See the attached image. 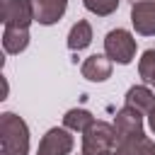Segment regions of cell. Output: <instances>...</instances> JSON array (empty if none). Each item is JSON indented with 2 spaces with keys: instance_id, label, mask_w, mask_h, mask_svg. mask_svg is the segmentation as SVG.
Wrapping results in <instances>:
<instances>
[{
  "instance_id": "obj_1",
  "label": "cell",
  "mask_w": 155,
  "mask_h": 155,
  "mask_svg": "<svg viewBox=\"0 0 155 155\" xmlns=\"http://www.w3.org/2000/svg\"><path fill=\"white\" fill-rule=\"evenodd\" d=\"M0 155H29V126L15 111L0 114Z\"/></svg>"
},
{
  "instance_id": "obj_2",
  "label": "cell",
  "mask_w": 155,
  "mask_h": 155,
  "mask_svg": "<svg viewBox=\"0 0 155 155\" xmlns=\"http://www.w3.org/2000/svg\"><path fill=\"white\" fill-rule=\"evenodd\" d=\"M116 148V131L114 124L107 121H94L85 133H82V155H107Z\"/></svg>"
},
{
  "instance_id": "obj_3",
  "label": "cell",
  "mask_w": 155,
  "mask_h": 155,
  "mask_svg": "<svg viewBox=\"0 0 155 155\" xmlns=\"http://www.w3.org/2000/svg\"><path fill=\"white\" fill-rule=\"evenodd\" d=\"M136 36L128 31V29H111L107 31L104 36V53L107 58H111V63H119V65H128L133 58H136Z\"/></svg>"
},
{
  "instance_id": "obj_4",
  "label": "cell",
  "mask_w": 155,
  "mask_h": 155,
  "mask_svg": "<svg viewBox=\"0 0 155 155\" xmlns=\"http://www.w3.org/2000/svg\"><path fill=\"white\" fill-rule=\"evenodd\" d=\"M73 145H75L73 133L65 126H53L41 136L36 155H70Z\"/></svg>"
},
{
  "instance_id": "obj_5",
  "label": "cell",
  "mask_w": 155,
  "mask_h": 155,
  "mask_svg": "<svg viewBox=\"0 0 155 155\" xmlns=\"http://www.w3.org/2000/svg\"><path fill=\"white\" fill-rule=\"evenodd\" d=\"M114 131H116V140H131V138H145L143 131V114H138L136 109H119L114 116Z\"/></svg>"
},
{
  "instance_id": "obj_6",
  "label": "cell",
  "mask_w": 155,
  "mask_h": 155,
  "mask_svg": "<svg viewBox=\"0 0 155 155\" xmlns=\"http://www.w3.org/2000/svg\"><path fill=\"white\" fill-rule=\"evenodd\" d=\"M34 22V2L31 0H5L2 2V24L29 29Z\"/></svg>"
},
{
  "instance_id": "obj_7",
  "label": "cell",
  "mask_w": 155,
  "mask_h": 155,
  "mask_svg": "<svg viewBox=\"0 0 155 155\" xmlns=\"http://www.w3.org/2000/svg\"><path fill=\"white\" fill-rule=\"evenodd\" d=\"M131 24L140 36H155V0L131 5Z\"/></svg>"
},
{
  "instance_id": "obj_8",
  "label": "cell",
  "mask_w": 155,
  "mask_h": 155,
  "mask_svg": "<svg viewBox=\"0 0 155 155\" xmlns=\"http://www.w3.org/2000/svg\"><path fill=\"white\" fill-rule=\"evenodd\" d=\"M111 68H114V63H111V58H107V53H92L82 61L80 73L90 82H104L111 78Z\"/></svg>"
},
{
  "instance_id": "obj_9",
  "label": "cell",
  "mask_w": 155,
  "mask_h": 155,
  "mask_svg": "<svg viewBox=\"0 0 155 155\" xmlns=\"http://www.w3.org/2000/svg\"><path fill=\"white\" fill-rule=\"evenodd\" d=\"M31 2H34V22L44 27L56 24L68 10V0H31Z\"/></svg>"
},
{
  "instance_id": "obj_10",
  "label": "cell",
  "mask_w": 155,
  "mask_h": 155,
  "mask_svg": "<svg viewBox=\"0 0 155 155\" xmlns=\"http://www.w3.org/2000/svg\"><path fill=\"white\" fill-rule=\"evenodd\" d=\"M124 107L136 109L138 114L148 116V114L155 109V92H153L148 85H133V87H128V92H126Z\"/></svg>"
},
{
  "instance_id": "obj_11",
  "label": "cell",
  "mask_w": 155,
  "mask_h": 155,
  "mask_svg": "<svg viewBox=\"0 0 155 155\" xmlns=\"http://www.w3.org/2000/svg\"><path fill=\"white\" fill-rule=\"evenodd\" d=\"M29 29H19V27H5L2 29V48L10 56L22 53L29 46Z\"/></svg>"
},
{
  "instance_id": "obj_12",
  "label": "cell",
  "mask_w": 155,
  "mask_h": 155,
  "mask_svg": "<svg viewBox=\"0 0 155 155\" xmlns=\"http://www.w3.org/2000/svg\"><path fill=\"white\" fill-rule=\"evenodd\" d=\"M90 44H92V24L87 19H78L68 31V48L78 53V51H85Z\"/></svg>"
},
{
  "instance_id": "obj_13",
  "label": "cell",
  "mask_w": 155,
  "mask_h": 155,
  "mask_svg": "<svg viewBox=\"0 0 155 155\" xmlns=\"http://www.w3.org/2000/svg\"><path fill=\"white\" fill-rule=\"evenodd\" d=\"M97 119L92 116V111L82 109V107H75V109H68L63 114V126L70 131V133H85Z\"/></svg>"
},
{
  "instance_id": "obj_14",
  "label": "cell",
  "mask_w": 155,
  "mask_h": 155,
  "mask_svg": "<svg viewBox=\"0 0 155 155\" xmlns=\"http://www.w3.org/2000/svg\"><path fill=\"white\" fill-rule=\"evenodd\" d=\"M138 75L148 87H155V48H148L138 58Z\"/></svg>"
},
{
  "instance_id": "obj_15",
  "label": "cell",
  "mask_w": 155,
  "mask_h": 155,
  "mask_svg": "<svg viewBox=\"0 0 155 155\" xmlns=\"http://www.w3.org/2000/svg\"><path fill=\"white\" fill-rule=\"evenodd\" d=\"M119 2H121V0H82L85 10L92 12V15H97V17H109V15H114V12L119 10Z\"/></svg>"
},
{
  "instance_id": "obj_16",
  "label": "cell",
  "mask_w": 155,
  "mask_h": 155,
  "mask_svg": "<svg viewBox=\"0 0 155 155\" xmlns=\"http://www.w3.org/2000/svg\"><path fill=\"white\" fill-rule=\"evenodd\" d=\"M148 138V136H145ZM145 138H131V140H116L114 155H143Z\"/></svg>"
},
{
  "instance_id": "obj_17",
  "label": "cell",
  "mask_w": 155,
  "mask_h": 155,
  "mask_svg": "<svg viewBox=\"0 0 155 155\" xmlns=\"http://www.w3.org/2000/svg\"><path fill=\"white\" fill-rule=\"evenodd\" d=\"M143 155H155V140L145 138V145H143Z\"/></svg>"
},
{
  "instance_id": "obj_18",
  "label": "cell",
  "mask_w": 155,
  "mask_h": 155,
  "mask_svg": "<svg viewBox=\"0 0 155 155\" xmlns=\"http://www.w3.org/2000/svg\"><path fill=\"white\" fill-rule=\"evenodd\" d=\"M148 126H150V131L155 133V109H153V111L148 114Z\"/></svg>"
},
{
  "instance_id": "obj_19",
  "label": "cell",
  "mask_w": 155,
  "mask_h": 155,
  "mask_svg": "<svg viewBox=\"0 0 155 155\" xmlns=\"http://www.w3.org/2000/svg\"><path fill=\"white\" fill-rule=\"evenodd\" d=\"M133 2H145V0H131V5H133Z\"/></svg>"
},
{
  "instance_id": "obj_20",
  "label": "cell",
  "mask_w": 155,
  "mask_h": 155,
  "mask_svg": "<svg viewBox=\"0 0 155 155\" xmlns=\"http://www.w3.org/2000/svg\"><path fill=\"white\" fill-rule=\"evenodd\" d=\"M107 155H114V150H111V153H107Z\"/></svg>"
},
{
  "instance_id": "obj_21",
  "label": "cell",
  "mask_w": 155,
  "mask_h": 155,
  "mask_svg": "<svg viewBox=\"0 0 155 155\" xmlns=\"http://www.w3.org/2000/svg\"><path fill=\"white\" fill-rule=\"evenodd\" d=\"M80 155H82V153H80Z\"/></svg>"
}]
</instances>
